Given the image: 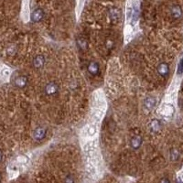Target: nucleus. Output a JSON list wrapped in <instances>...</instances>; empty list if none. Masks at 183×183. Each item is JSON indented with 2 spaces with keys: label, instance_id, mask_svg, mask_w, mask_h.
I'll return each mask as SVG.
<instances>
[{
  "label": "nucleus",
  "instance_id": "f257e3e1",
  "mask_svg": "<svg viewBox=\"0 0 183 183\" xmlns=\"http://www.w3.org/2000/svg\"><path fill=\"white\" fill-rule=\"evenodd\" d=\"M140 13V0H127L125 12V39L129 41L134 37L135 29L138 23Z\"/></svg>",
  "mask_w": 183,
  "mask_h": 183
},
{
  "label": "nucleus",
  "instance_id": "f03ea898",
  "mask_svg": "<svg viewBox=\"0 0 183 183\" xmlns=\"http://www.w3.org/2000/svg\"><path fill=\"white\" fill-rule=\"evenodd\" d=\"M107 108V103L105 100V95L102 90H98L93 96V104H92V114L90 123L100 125L102 122Z\"/></svg>",
  "mask_w": 183,
  "mask_h": 183
},
{
  "label": "nucleus",
  "instance_id": "7ed1b4c3",
  "mask_svg": "<svg viewBox=\"0 0 183 183\" xmlns=\"http://www.w3.org/2000/svg\"><path fill=\"white\" fill-rule=\"evenodd\" d=\"M99 125H95L93 123H89L83 129L82 137L84 139H94V137L97 135Z\"/></svg>",
  "mask_w": 183,
  "mask_h": 183
},
{
  "label": "nucleus",
  "instance_id": "20e7f679",
  "mask_svg": "<svg viewBox=\"0 0 183 183\" xmlns=\"http://www.w3.org/2000/svg\"><path fill=\"white\" fill-rule=\"evenodd\" d=\"M174 113V108L170 104H164L159 108V114L163 117H170Z\"/></svg>",
  "mask_w": 183,
  "mask_h": 183
},
{
  "label": "nucleus",
  "instance_id": "39448f33",
  "mask_svg": "<svg viewBox=\"0 0 183 183\" xmlns=\"http://www.w3.org/2000/svg\"><path fill=\"white\" fill-rule=\"evenodd\" d=\"M158 73L163 78L168 77V75L170 73V66H169V64L167 62H161L158 66Z\"/></svg>",
  "mask_w": 183,
  "mask_h": 183
},
{
  "label": "nucleus",
  "instance_id": "423d86ee",
  "mask_svg": "<svg viewBox=\"0 0 183 183\" xmlns=\"http://www.w3.org/2000/svg\"><path fill=\"white\" fill-rule=\"evenodd\" d=\"M46 135H47V130H46V128L39 126V127H38V128L35 129V131H34V133H33V137H34V139L37 140V141H40V140H42L43 138H45Z\"/></svg>",
  "mask_w": 183,
  "mask_h": 183
},
{
  "label": "nucleus",
  "instance_id": "0eeeda50",
  "mask_svg": "<svg viewBox=\"0 0 183 183\" xmlns=\"http://www.w3.org/2000/svg\"><path fill=\"white\" fill-rule=\"evenodd\" d=\"M170 14L174 19H179L182 16V9L179 5H174L170 8Z\"/></svg>",
  "mask_w": 183,
  "mask_h": 183
},
{
  "label": "nucleus",
  "instance_id": "6e6552de",
  "mask_svg": "<svg viewBox=\"0 0 183 183\" xmlns=\"http://www.w3.org/2000/svg\"><path fill=\"white\" fill-rule=\"evenodd\" d=\"M142 142H143V139L140 135H134L130 140V146L133 149L136 150L142 146Z\"/></svg>",
  "mask_w": 183,
  "mask_h": 183
},
{
  "label": "nucleus",
  "instance_id": "1a4fd4ad",
  "mask_svg": "<svg viewBox=\"0 0 183 183\" xmlns=\"http://www.w3.org/2000/svg\"><path fill=\"white\" fill-rule=\"evenodd\" d=\"M43 15H44V13L40 8H37L31 14V19L34 22H38V21H40L42 19Z\"/></svg>",
  "mask_w": 183,
  "mask_h": 183
},
{
  "label": "nucleus",
  "instance_id": "9d476101",
  "mask_svg": "<svg viewBox=\"0 0 183 183\" xmlns=\"http://www.w3.org/2000/svg\"><path fill=\"white\" fill-rule=\"evenodd\" d=\"M88 72L91 73V75H97L99 73V65L96 62H90V64L88 65Z\"/></svg>",
  "mask_w": 183,
  "mask_h": 183
},
{
  "label": "nucleus",
  "instance_id": "9b49d317",
  "mask_svg": "<svg viewBox=\"0 0 183 183\" xmlns=\"http://www.w3.org/2000/svg\"><path fill=\"white\" fill-rule=\"evenodd\" d=\"M45 91H46L47 94H49V95H53V94H55L57 93V91H58V86H57L56 84H54V83H50V84H49L48 85L46 86Z\"/></svg>",
  "mask_w": 183,
  "mask_h": 183
},
{
  "label": "nucleus",
  "instance_id": "f8f14e48",
  "mask_svg": "<svg viewBox=\"0 0 183 183\" xmlns=\"http://www.w3.org/2000/svg\"><path fill=\"white\" fill-rule=\"evenodd\" d=\"M27 83H28V80H27V78L25 76H18L15 80V85L19 87V88L25 87L26 84H27Z\"/></svg>",
  "mask_w": 183,
  "mask_h": 183
},
{
  "label": "nucleus",
  "instance_id": "ddd939ff",
  "mask_svg": "<svg viewBox=\"0 0 183 183\" xmlns=\"http://www.w3.org/2000/svg\"><path fill=\"white\" fill-rule=\"evenodd\" d=\"M44 63H45V59H44V57L41 56V55L37 56L36 58L34 59V61H33L34 66H35L36 68H38V69L40 68V67H42V66L44 65Z\"/></svg>",
  "mask_w": 183,
  "mask_h": 183
},
{
  "label": "nucleus",
  "instance_id": "4468645a",
  "mask_svg": "<svg viewBox=\"0 0 183 183\" xmlns=\"http://www.w3.org/2000/svg\"><path fill=\"white\" fill-rule=\"evenodd\" d=\"M150 129L152 132H159V130L160 129V123H159V120L157 119H154L152 120L151 123H150Z\"/></svg>",
  "mask_w": 183,
  "mask_h": 183
},
{
  "label": "nucleus",
  "instance_id": "2eb2a0df",
  "mask_svg": "<svg viewBox=\"0 0 183 183\" xmlns=\"http://www.w3.org/2000/svg\"><path fill=\"white\" fill-rule=\"evenodd\" d=\"M180 151L176 148H173L170 150V158L171 161H177L180 159Z\"/></svg>",
  "mask_w": 183,
  "mask_h": 183
},
{
  "label": "nucleus",
  "instance_id": "dca6fc26",
  "mask_svg": "<svg viewBox=\"0 0 183 183\" xmlns=\"http://www.w3.org/2000/svg\"><path fill=\"white\" fill-rule=\"evenodd\" d=\"M145 105H146V107L147 109H153L155 107V105H156V100H155V98H147L146 100V102H145Z\"/></svg>",
  "mask_w": 183,
  "mask_h": 183
},
{
  "label": "nucleus",
  "instance_id": "f3484780",
  "mask_svg": "<svg viewBox=\"0 0 183 183\" xmlns=\"http://www.w3.org/2000/svg\"><path fill=\"white\" fill-rule=\"evenodd\" d=\"M110 15H111L112 19H114V20L118 19L119 17H120V13H119V11H118L116 8H113V9L110 11Z\"/></svg>",
  "mask_w": 183,
  "mask_h": 183
},
{
  "label": "nucleus",
  "instance_id": "a211bd4d",
  "mask_svg": "<svg viewBox=\"0 0 183 183\" xmlns=\"http://www.w3.org/2000/svg\"><path fill=\"white\" fill-rule=\"evenodd\" d=\"M64 183H75V180H74L73 175H71V174L67 175L64 179Z\"/></svg>",
  "mask_w": 183,
  "mask_h": 183
},
{
  "label": "nucleus",
  "instance_id": "6ab92c4d",
  "mask_svg": "<svg viewBox=\"0 0 183 183\" xmlns=\"http://www.w3.org/2000/svg\"><path fill=\"white\" fill-rule=\"evenodd\" d=\"M178 75L180 76L183 73V59H181L179 62V66H178Z\"/></svg>",
  "mask_w": 183,
  "mask_h": 183
},
{
  "label": "nucleus",
  "instance_id": "aec40b11",
  "mask_svg": "<svg viewBox=\"0 0 183 183\" xmlns=\"http://www.w3.org/2000/svg\"><path fill=\"white\" fill-rule=\"evenodd\" d=\"M78 43H79V46H80L82 49H85L86 42H85V40H84V39H79Z\"/></svg>",
  "mask_w": 183,
  "mask_h": 183
},
{
  "label": "nucleus",
  "instance_id": "412c9836",
  "mask_svg": "<svg viewBox=\"0 0 183 183\" xmlns=\"http://www.w3.org/2000/svg\"><path fill=\"white\" fill-rule=\"evenodd\" d=\"M159 183H171L170 180L168 179V178H166V177H164V178H162L161 180H160V181Z\"/></svg>",
  "mask_w": 183,
  "mask_h": 183
},
{
  "label": "nucleus",
  "instance_id": "4be33fe9",
  "mask_svg": "<svg viewBox=\"0 0 183 183\" xmlns=\"http://www.w3.org/2000/svg\"><path fill=\"white\" fill-rule=\"evenodd\" d=\"M2 159H3V152L0 150V162L2 161Z\"/></svg>",
  "mask_w": 183,
  "mask_h": 183
},
{
  "label": "nucleus",
  "instance_id": "5701e85b",
  "mask_svg": "<svg viewBox=\"0 0 183 183\" xmlns=\"http://www.w3.org/2000/svg\"><path fill=\"white\" fill-rule=\"evenodd\" d=\"M0 180H1V174H0Z\"/></svg>",
  "mask_w": 183,
  "mask_h": 183
}]
</instances>
